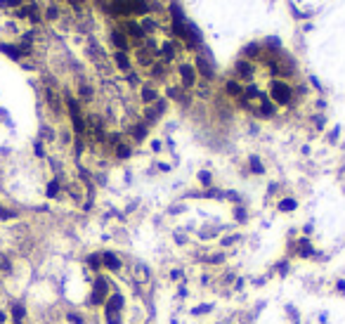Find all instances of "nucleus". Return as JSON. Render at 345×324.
<instances>
[{"mask_svg":"<svg viewBox=\"0 0 345 324\" xmlns=\"http://www.w3.org/2000/svg\"><path fill=\"white\" fill-rule=\"evenodd\" d=\"M102 308H104V322L107 324H121L123 322V308H126V301H123V296H121L118 291L111 293Z\"/></svg>","mask_w":345,"mask_h":324,"instance_id":"obj_1","label":"nucleus"},{"mask_svg":"<svg viewBox=\"0 0 345 324\" xmlns=\"http://www.w3.org/2000/svg\"><path fill=\"white\" fill-rule=\"evenodd\" d=\"M109 286H111L109 279L104 277V275H97L93 282V291H90V305H104L107 298L114 293Z\"/></svg>","mask_w":345,"mask_h":324,"instance_id":"obj_2","label":"nucleus"},{"mask_svg":"<svg viewBox=\"0 0 345 324\" xmlns=\"http://www.w3.org/2000/svg\"><path fill=\"white\" fill-rule=\"evenodd\" d=\"M270 95L277 104H291L293 102V88L282 78H272L270 81Z\"/></svg>","mask_w":345,"mask_h":324,"instance_id":"obj_3","label":"nucleus"},{"mask_svg":"<svg viewBox=\"0 0 345 324\" xmlns=\"http://www.w3.org/2000/svg\"><path fill=\"white\" fill-rule=\"evenodd\" d=\"M289 253L298 255V258H314V246L307 239H298L293 244H289Z\"/></svg>","mask_w":345,"mask_h":324,"instance_id":"obj_4","label":"nucleus"},{"mask_svg":"<svg viewBox=\"0 0 345 324\" xmlns=\"http://www.w3.org/2000/svg\"><path fill=\"white\" fill-rule=\"evenodd\" d=\"M100 258H102V270H109V272H121L123 270V263H121V258H118L114 251H102Z\"/></svg>","mask_w":345,"mask_h":324,"instance_id":"obj_5","label":"nucleus"},{"mask_svg":"<svg viewBox=\"0 0 345 324\" xmlns=\"http://www.w3.org/2000/svg\"><path fill=\"white\" fill-rule=\"evenodd\" d=\"M133 275H135V279H137L140 284H147V282H151V272H149V268H147L144 263H135Z\"/></svg>","mask_w":345,"mask_h":324,"instance_id":"obj_6","label":"nucleus"},{"mask_svg":"<svg viewBox=\"0 0 345 324\" xmlns=\"http://www.w3.org/2000/svg\"><path fill=\"white\" fill-rule=\"evenodd\" d=\"M10 317H12V322L15 324H24V319H26V308H24V303H12V305H10Z\"/></svg>","mask_w":345,"mask_h":324,"instance_id":"obj_7","label":"nucleus"},{"mask_svg":"<svg viewBox=\"0 0 345 324\" xmlns=\"http://www.w3.org/2000/svg\"><path fill=\"white\" fill-rule=\"evenodd\" d=\"M140 100L144 102V104L156 102L158 100V90H156V88H151V85H142V88H140Z\"/></svg>","mask_w":345,"mask_h":324,"instance_id":"obj_8","label":"nucleus"},{"mask_svg":"<svg viewBox=\"0 0 345 324\" xmlns=\"http://www.w3.org/2000/svg\"><path fill=\"white\" fill-rule=\"evenodd\" d=\"M227 261L225 258V253H208L201 258V263H208V265H222V263Z\"/></svg>","mask_w":345,"mask_h":324,"instance_id":"obj_9","label":"nucleus"},{"mask_svg":"<svg viewBox=\"0 0 345 324\" xmlns=\"http://www.w3.org/2000/svg\"><path fill=\"white\" fill-rule=\"evenodd\" d=\"M272 270L277 272V275H289V270H291V263L286 261V258H284V261H279V263H275V265H272Z\"/></svg>","mask_w":345,"mask_h":324,"instance_id":"obj_10","label":"nucleus"},{"mask_svg":"<svg viewBox=\"0 0 345 324\" xmlns=\"http://www.w3.org/2000/svg\"><path fill=\"white\" fill-rule=\"evenodd\" d=\"M85 263H88V265H90V268H93L95 272H100V270H102V258H100V253L88 255V258H85Z\"/></svg>","mask_w":345,"mask_h":324,"instance_id":"obj_11","label":"nucleus"},{"mask_svg":"<svg viewBox=\"0 0 345 324\" xmlns=\"http://www.w3.org/2000/svg\"><path fill=\"white\" fill-rule=\"evenodd\" d=\"M286 315H289L291 324H300V312L296 305H286Z\"/></svg>","mask_w":345,"mask_h":324,"instance_id":"obj_12","label":"nucleus"},{"mask_svg":"<svg viewBox=\"0 0 345 324\" xmlns=\"http://www.w3.org/2000/svg\"><path fill=\"white\" fill-rule=\"evenodd\" d=\"M211 310H213L211 303H201L199 308H192V315H194V317H201V315H208Z\"/></svg>","mask_w":345,"mask_h":324,"instance_id":"obj_13","label":"nucleus"},{"mask_svg":"<svg viewBox=\"0 0 345 324\" xmlns=\"http://www.w3.org/2000/svg\"><path fill=\"white\" fill-rule=\"evenodd\" d=\"M66 322L69 324H85V319H83V315H78V312H66Z\"/></svg>","mask_w":345,"mask_h":324,"instance_id":"obj_14","label":"nucleus"},{"mask_svg":"<svg viewBox=\"0 0 345 324\" xmlns=\"http://www.w3.org/2000/svg\"><path fill=\"white\" fill-rule=\"evenodd\" d=\"M296 209V201L293 199H284L282 204H279V211H293Z\"/></svg>","mask_w":345,"mask_h":324,"instance_id":"obj_15","label":"nucleus"},{"mask_svg":"<svg viewBox=\"0 0 345 324\" xmlns=\"http://www.w3.org/2000/svg\"><path fill=\"white\" fill-rule=\"evenodd\" d=\"M170 279L172 282H178V279L182 282V279H185V270H182V268H175V270L170 272Z\"/></svg>","mask_w":345,"mask_h":324,"instance_id":"obj_16","label":"nucleus"},{"mask_svg":"<svg viewBox=\"0 0 345 324\" xmlns=\"http://www.w3.org/2000/svg\"><path fill=\"white\" fill-rule=\"evenodd\" d=\"M241 239V237H239V234H232V237H225V239H222V246H232V244H236V241Z\"/></svg>","mask_w":345,"mask_h":324,"instance_id":"obj_17","label":"nucleus"},{"mask_svg":"<svg viewBox=\"0 0 345 324\" xmlns=\"http://www.w3.org/2000/svg\"><path fill=\"white\" fill-rule=\"evenodd\" d=\"M10 218H15V213H12V211H8V209H3V206H0V220H10Z\"/></svg>","mask_w":345,"mask_h":324,"instance_id":"obj_18","label":"nucleus"},{"mask_svg":"<svg viewBox=\"0 0 345 324\" xmlns=\"http://www.w3.org/2000/svg\"><path fill=\"white\" fill-rule=\"evenodd\" d=\"M336 291L345 298V279H338V282H336Z\"/></svg>","mask_w":345,"mask_h":324,"instance_id":"obj_19","label":"nucleus"},{"mask_svg":"<svg viewBox=\"0 0 345 324\" xmlns=\"http://www.w3.org/2000/svg\"><path fill=\"white\" fill-rule=\"evenodd\" d=\"M199 180H201L204 185H208V182H211V175H208V173H201V175H199Z\"/></svg>","mask_w":345,"mask_h":324,"instance_id":"obj_20","label":"nucleus"},{"mask_svg":"<svg viewBox=\"0 0 345 324\" xmlns=\"http://www.w3.org/2000/svg\"><path fill=\"white\" fill-rule=\"evenodd\" d=\"M8 322V310H0V324Z\"/></svg>","mask_w":345,"mask_h":324,"instance_id":"obj_21","label":"nucleus"}]
</instances>
